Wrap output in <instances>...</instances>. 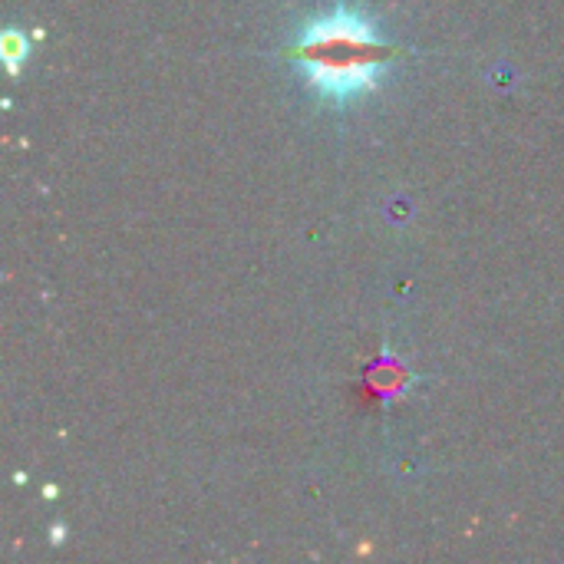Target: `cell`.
Returning <instances> with one entry per match:
<instances>
[{"label":"cell","instance_id":"cell-1","mask_svg":"<svg viewBox=\"0 0 564 564\" xmlns=\"http://www.w3.org/2000/svg\"><path fill=\"white\" fill-rule=\"evenodd\" d=\"M288 56L314 99L344 109L380 89L397 59V46L364 7L340 0L297 30Z\"/></svg>","mask_w":564,"mask_h":564},{"label":"cell","instance_id":"cell-2","mask_svg":"<svg viewBox=\"0 0 564 564\" xmlns=\"http://www.w3.org/2000/svg\"><path fill=\"white\" fill-rule=\"evenodd\" d=\"M0 46H3V59H7V69L10 73H17L26 63V56H30V40L20 30H7L3 40H0Z\"/></svg>","mask_w":564,"mask_h":564}]
</instances>
